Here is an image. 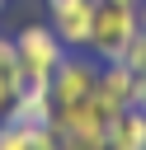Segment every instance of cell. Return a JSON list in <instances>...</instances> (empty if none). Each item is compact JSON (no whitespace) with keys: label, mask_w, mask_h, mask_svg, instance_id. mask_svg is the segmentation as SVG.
Masks as SVG:
<instances>
[{"label":"cell","mask_w":146,"mask_h":150,"mask_svg":"<svg viewBox=\"0 0 146 150\" xmlns=\"http://www.w3.org/2000/svg\"><path fill=\"white\" fill-rule=\"evenodd\" d=\"M28 150H61L57 127H52V122H47V127H33V131H28Z\"/></svg>","instance_id":"obj_11"},{"label":"cell","mask_w":146,"mask_h":150,"mask_svg":"<svg viewBox=\"0 0 146 150\" xmlns=\"http://www.w3.org/2000/svg\"><path fill=\"white\" fill-rule=\"evenodd\" d=\"M5 5H9V0H0V9H5Z\"/></svg>","instance_id":"obj_17"},{"label":"cell","mask_w":146,"mask_h":150,"mask_svg":"<svg viewBox=\"0 0 146 150\" xmlns=\"http://www.w3.org/2000/svg\"><path fill=\"white\" fill-rule=\"evenodd\" d=\"M104 150H146V117L137 108L113 112L108 131H104Z\"/></svg>","instance_id":"obj_8"},{"label":"cell","mask_w":146,"mask_h":150,"mask_svg":"<svg viewBox=\"0 0 146 150\" xmlns=\"http://www.w3.org/2000/svg\"><path fill=\"white\" fill-rule=\"evenodd\" d=\"M104 5H127V9H137L141 0H104Z\"/></svg>","instance_id":"obj_16"},{"label":"cell","mask_w":146,"mask_h":150,"mask_svg":"<svg viewBox=\"0 0 146 150\" xmlns=\"http://www.w3.org/2000/svg\"><path fill=\"white\" fill-rule=\"evenodd\" d=\"M99 84V61L89 52H66L61 66L52 70L47 89H52V108H66V103H85Z\"/></svg>","instance_id":"obj_3"},{"label":"cell","mask_w":146,"mask_h":150,"mask_svg":"<svg viewBox=\"0 0 146 150\" xmlns=\"http://www.w3.org/2000/svg\"><path fill=\"white\" fill-rule=\"evenodd\" d=\"M52 127L57 136L85 145V150H104V131H108V112L94 103V94L85 103H66V108H52Z\"/></svg>","instance_id":"obj_4"},{"label":"cell","mask_w":146,"mask_h":150,"mask_svg":"<svg viewBox=\"0 0 146 150\" xmlns=\"http://www.w3.org/2000/svg\"><path fill=\"white\" fill-rule=\"evenodd\" d=\"M118 61H122L137 80H146V33H141V28H137V38L122 47V56H118Z\"/></svg>","instance_id":"obj_9"},{"label":"cell","mask_w":146,"mask_h":150,"mask_svg":"<svg viewBox=\"0 0 146 150\" xmlns=\"http://www.w3.org/2000/svg\"><path fill=\"white\" fill-rule=\"evenodd\" d=\"M0 150H28V127H14L9 117H0Z\"/></svg>","instance_id":"obj_10"},{"label":"cell","mask_w":146,"mask_h":150,"mask_svg":"<svg viewBox=\"0 0 146 150\" xmlns=\"http://www.w3.org/2000/svg\"><path fill=\"white\" fill-rule=\"evenodd\" d=\"M137 28H141L137 9H127V5H104V0H99V9H94V33H89V56H94L99 66H104V61H118L122 47L137 38Z\"/></svg>","instance_id":"obj_2"},{"label":"cell","mask_w":146,"mask_h":150,"mask_svg":"<svg viewBox=\"0 0 146 150\" xmlns=\"http://www.w3.org/2000/svg\"><path fill=\"white\" fill-rule=\"evenodd\" d=\"M47 9H61V5H75V0H42Z\"/></svg>","instance_id":"obj_15"},{"label":"cell","mask_w":146,"mask_h":150,"mask_svg":"<svg viewBox=\"0 0 146 150\" xmlns=\"http://www.w3.org/2000/svg\"><path fill=\"white\" fill-rule=\"evenodd\" d=\"M94 9H99V0H75V5H61V9H52V23H47V28L61 38V47H66V52H89Z\"/></svg>","instance_id":"obj_5"},{"label":"cell","mask_w":146,"mask_h":150,"mask_svg":"<svg viewBox=\"0 0 146 150\" xmlns=\"http://www.w3.org/2000/svg\"><path fill=\"white\" fill-rule=\"evenodd\" d=\"M132 94H137V75H132L122 61H104V66H99V84H94V103L113 117V112L132 108Z\"/></svg>","instance_id":"obj_6"},{"label":"cell","mask_w":146,"mask_h":150,"mask_svg":"<svg viewBox=\"0 0 146 150\" xmlns=\"http://www.w3.org/2000/svg\"><path fill=\"white\" fill-rule=\"evenodd\" d=\"M5 117H9L14 127H28V131H33V127H47V122H52V89H47V84H28L24 94L9 98V112H5Z\"/></svg>","instance_id":"obj_7"},{"label":"cell","mask_w":146,"mask_h":150,"mask_svg":"<svg viewBox=\"0 0 146 150\" xmlns=\"http://www.w3.org/2000/svg\"><path fill=\"white\" fill-rule=\"evenodd\" d=\"M137 19H141V33H146V0L137 5Z\"/></svg>","instance_id":"obj_14"},{"label":"cell","mask_w":146,"mask_h":150,"mask_svg":"<svg viewBox=\"0 0 146 150\" xmlns=\"http://www.w3.org/2000/svg\"><path fill=\"white\" fill-rule=\"evenodd\" d=\"M9 112V89H5V75H0V117Z\"/></svg>","instance_id":"obj_13"},{"label":"cell","mask_w":146,"mask_h":150,"mask_svg":"<svg viewBox=\"0 0 146 150\" xmlns=\"http://www.w3.org/2000/svg\"><path fill=\"white\" fill-rule=\"evenodd\" d=\"M132 108L146 117V80H137V94H132Z\"/></svg>","instance_id":"obj_12"},{"label":"cell","mask_w":146,"mask_h":150,"mask_svg":"<svg viewBox=\"0 0 146 150\" xmlns=\"http://www.w3.org/2000/svg\"><path fill=\"white\" fill-rule=\"evenodd\" d=\"M14 56H19V66H24L28 84H47V80H52V70L61 66L66 47H61V38H57L47 23H24V28L14 33Z\"/></svg>","instance_id":"obj_1"}]
</instances>
